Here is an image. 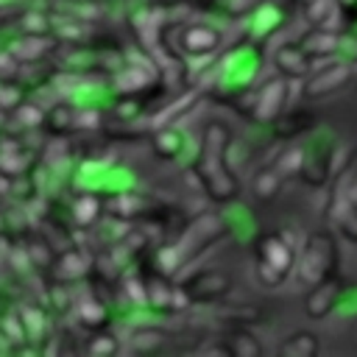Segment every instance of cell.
Returning <instances> with one entry per match:
<instances>
[{"label": "cell", "instance_id": "cell-1", "mask_svg": "<svg viewBox=\"0 0 357 357\" xmlns=\"http://www.w3.org/2000/svg\"><path fill=\"white\" fill-rule=\"evenodd\" d=\"M229 145H231V131L220 120H209L201 131V151L192 162V173L198 176V184L215 204H229L240 195V181L234 170L229 167Z\"/></svg>", "mask_w": 357, "mask_h": 357}, {"label": "cell", "instance_id": "cell-2", "mask_svg": "<svg viewBox=\"0 0 357 357\" xmlns=\"http://www.w3.org/2000/svg\"><path fill=\"white\" fill-rule=\"evenodd\" d=\"M296 259L298 251L293 240L282 231L262 234L254 243V271L265 287H279L290 276V271H296Z\"/></svg>", "mask_w": 357, "mask_h": 357}, {"label": "cell", "instance_id": "cell-3", "mask_svg": "<svg viewBox=\"0 0 357 357\" xmlns=\"http://www.w3.org/2000/svg\"><path fill=\"white\" fill-rule=\"evenodd\" d=\"M337 262H340V254H337V243H335V234L326 231V229H318V231H310L301 251H298V259H296V276L312 287L329 276H337Z\"/></svg>", "mask_w": 357, "mask_h": 357}, {"label": "cell", "instance_id": "cell-4", "mask_svg": "<svg viewBox=\"0 0 357 357\" xmlns=\"http://www.w3.org/2000/svg\"><path fill=\"white\" fill-rule=\"evenodd\" d=\"M226 234H229V223L223 220V215H218V212H201V215H195L184 226V231L178 234V240H176V251L181 257V265L192 262L198 254H204L209 245H215Z\"/></svg>", "mask_w": 357, "mask_h": 357}, {"label": "cell", "instance_id": "cell-5", "mask_svg": "<svg viewBox=\"0 0 357 357\" xmlns=\"http://www.w3.org/2000/svg\"><path fill=\"white\" fill-rule=\"evenodd\" d=\"M357 61H349V59H332L321 67H312V73L304 78V98L307 100H318V98H329L335 92H340L346 84L354 81V70Z\"/></svg>", "mask_w": 357, "mask_h": 357}, {"label": "cell", "instance_id": "cell-6", "mask_svg": "<svg viewBox=\"0 0 357 357\" xmlns=\"http://www.w3.org/2000/svg\"><path fill=\"white\" fill-rule=\"evenodd\" d=\"M290 78H284L282 73L262 81L257 92H251V106H248V114L262 123V126H273L282 114H284V106H287V95H290Z\"/></svg>", "mask_w": 357, "mask_h": 357}, {"label": "cell", "instance_id": "cell-7", "mask_svg": "<svg viewBox=\"0 0 357 357\" xmlns=\"http://www.w3.org/2000/svg\"><path fill=\"white\" fill-rule=\"evenodd\" d=\"M259 70V53L254 47H240L234 50L223 64H220V78L218 89H226V95H243V89L251 84V78Z\"/></svg>", "mask_w": 357, "mask_h": 357}, {"label": "cell", "instance_id": "cell-8", "mask_svg": "<svg viewBox=\"0 0 357 357\" xmlns=\"http://www.w3.org/2000/svg\"><path fill=\"white\" fill-rule=\"evenodd\" d=\"M181 290L187 293L190 304H209V301L223 298L231 290V276L226 271L206 268V271H198V273L187 276L181 282Z\"/></svg>", "mask_w": 357, "mask_h": 357}, {"label": "cell", "instance_id": "cell-9", "mask_svg": "<svg viewBox=\"0 0 357 357\" xmlns=\"http://www.w3.org/2000/svg\"><path fill=\"white\" fill-rule=\"evenodd\" d=\"M343 296H346V282L340 276H329L310 287V293L304 298V312L310 318H326L329 312H335L340 307Z\"/></svg>", "mask_w": 357, "mask_h": 357}, {"label": "cell", "instance_id": "cell-10", "mask_svg": "<svg viewBox=\"0 0 357 357\" xmlns=\"http://www.w3.org/2000/svg\"><path fill=\"white\" fill-rule=\"evenodd\" d=\"M223 31L209 22H187L178 31V50L187 56H209L220 47Z\"/></svg>", "mask_w": 357, "mask_h": 357}, {"label": "cell", "instance_id": "cell-11", "mask_svg": "<svg viewBox=\"0 0 357 357\" xmlns=\"http://www.w3.org/2000/svg\"><path fill=\"white\" fill-rule=\"evenodd\" d=\"M332 159H335V145L326 142V139H315L312 145L304 148V167H301L298 176L310 187H324V184H329Z\"/></svg>", "mask_w": 357, "mask_h": 357}, {"label": "cell", "instance_id": "cell-12", "mask_svg": "<svg viewBox=\"0 0 357 357\" xmlns=\"http://www.w3.org/2000/svg\"><path fill=\"white\" fill-rule=\"evenodd\" d=\"M273 67H276L284 78H290V81L307 78V75L312 73V56L301 47V42H298V45L284 42V45H279V47L273 50Z\"/></svg>", "mask_w": 357, "mask_h": 357}, {"label": "cell", "instance_id": "cell-13", "mask_svg": "<svg viewBox=\"0 0 357 357\" xmlns=\"http://www.w3.org/2000/svg\"><path fill=\"white\" fill-rule=\"evenodd\" d=\"M343 45V33L337 31H326V28H310L301 36V47L312 56V59H324V56H335Z\"/></svg>", "mask_w": 357, "mask_h": 357}, {"label": "cell", "instance_id": "cell-14", "mask_svg": "<svg viewBox=\"0 0 357 357\" xmlns=\"http://www.w3.org/2000/svg\"><path fill=\"white\" fill-rule=\"evenodd\" d=\"M315 128V114L307 112V109H293V112H284L276 123H273V134L279 139H293V137H301L307 131Z\"/></svg>", "mask_w": 357, "mask_h": 357}, {"label": "cell", "instance_id": "cell-15", "mask_svg": "<svg viewBox=\"0 0 357 357\" xmlns=\"http://www.w3.org/2000/svg\"><path fill=\"white\" fill-rule=\"evenodd\" d=\"M282 184H284V176H282V170L271 162V165H265V167H259L257 173H254V178H251V192H254V198L257 201H273L276 195H279V190H282Z\"/></svg>", "mask_w": 357, "mask_h": 357}, {"label": "cell", "instance_id": "cell-16", "mask_svg": "<svg viewBox=\"0 0 357 357\" xmlns=\"http://www.w3.org/2000/svg\"><path fill=\"white\" fill-rule=\"evenodd\" d=\"M318 351H321V340L310 329H298V332L287 335L276 349V354H282V357H315Z\"/></svg>", "mask_w": 357, "mask_h": 357}, {"label": "cell", "instance_id": "cell-17", "mask_svg": "<svg viewBox=\"0 0 357 357\" xmlns=\"http://www.w3.org/2000/svg\"><path fill=\"white\" fill-rule=\"evenodd\" d=\"M86 271H89V257L84 251H78V248H67L56 259V279L64 282V284L86 276Z\"/></svg>", "mask_w": 357, "mask_h": 357}, {"label": "cell", "instance_id": "cell-18", "mask_svg": "<svg viewBox=\"0 0 357 357\" xmlns=\"http://www.w3.org/2000/svg\"><path fill=\"white\" fill-rule=\"evenodd\" d=\"M223 343L229 349V357H259L262 354V343L245 326H237L229 335H223Z\"/></svg>", "mask_w": 357, "mask_h": 357}, {"label": "cell", "instance_id": "cell-19", "mask_svg": "<svg viewBox=\"0 0 357 357\" xmlns=\"http://www.w3.org/2000/svg\"><path fill=\"white\" fill-rule=\"evenodd\" d=\"M75 126H78V109L73 103H56L45 117V128L56 137L67 134V128H75Z\"/></svg>", "mask_w": 357, "mask_h": 357}, {"label": "cell", "instance_id": "cell-20", "mask_svg": "<svg viewBox=\"0 0 357 357\" xmlns=\"http://www.w3.org/2000/svg\"><path fill=\"white\" fill-rule=\"evenodd\" d=\"M47 50H50V42L45 39V33H25L11 47V56L20 61H39V59H45Z\"/></svg>", "mask_w": 357, "mask_h": 357}, {"label": "cell", "instance_id": "cell-21", "mask_svg": "<svg viewBox=\"0 0 357 357\" xmlns=\"http://www.w3.org/2000/svg\"><path fill=\"white\" fill-rule=\"evenodd\" d=\"M78 321L84 324V326H89V329H100V326H106V321H109V310H106V304L98 298V296H84L81 301H78Z\"/></svg>", "mask_w": 357, "mask_h": 357}, {"label": "cell", "instance_id": "cell-22", "mask_svg": "<svg viewBox=\"0 0 357 357\" xmlns=\"http://www.w3.org/2000/svg\"><path fill=\"white\" fill-rule=\"evenodd\" d=\"M198 98H201V92H198V89H187V92H181V95L176 98V103H173V106L162 109V112L153 117V126H156V128H162V126H173L184 112H190V109L198 103Z\"/></svg>", "mask_w": 357, "mask_h": 357}, {"label": "cell", "instance_id": "cell-23", "mask_svg": "<svg viewBox=\"0 0 357 357\" xmlns=\"http://www.w3.org/2000/svg\"><path fill=\"white\" fill-rule=\"evenodd\" d=\"M151 78H153V75H151L148 70H142V67H123V70L114 75V86H117L123 95H134L137 89L148 86Z\"/></svg>", "mask_w": 357, "mask_h": 357}, {"label": "cell", "instance_id": "cell-24", "mask_svg": "<svg viewBox=\"0 0 357 357\" xmlns=\"http://www.w3.org/2000/svg\"><path fill=\"white\" fill-rule=\"evenodd\" d=\"M153 151H156L159 159H173V156H178V151H181V134H178L173 126L156 128V134H153Z\"/></svg>", "mask_w": 357, "mask_h": 357}, {"label": "cell", "instance_id": "cell-25", "mask_svg": "<svg viewBox=\"0 0 357 357\" xmlns=\"http://www.w3.org/2000/svg\"><path fill=\"white\" fill-rule=\"evenodd\" d=\"M98 215H100V198H98V195L84 192V195H78V198L73 201V218H75V223L92 226V223L98 220Z\"/></svg>", "mask_w": 357, "mask_h": 357}, {"label": "cell", "instance_id": "cell-26", "mask_svg": "<svg viewBox=\"0 0 357 357\" xmlns=\"http://www.w3.org/2000/svg\"><path fill=\"white\" fill-rule=\"evenodd\" d=\"M162 340H165V332L156 329V326H139V329H134V335H131L134 351H153V349L162 346Z\"/></svg>", "mask_w": 357, "mask_h": 357}, {"label": "cell", "instance_id": "cell-27", "mask_svg": "<svg viewBox=\"0 0 357 357\" xmlns=\"http://www.w3.org/2000/svg\"><path fill=\"white\" fill-rule=\"evenodd\" d=\"M329 223H332L346 240L357 243V204H349L346 209H340Z\"/></svg>", "mask_w": 357, "mask_h": 357}, {"label": "cell", "instance_id": "cell-28", "mask_svg": "<svg viewBox=\"0 0 357 357\" xmlns=\"http://www.w3.org/2000/svg\"><path fill=\"white\" fill-rule=\"evenodd\" d=\"M279 170H282V176L284 178H290V176H298L301 173V167H304V148L301 145H293V148H287L276 162H273Z\"/></svg>", "mask_w": 357, "mask_h": 357}, {"label": "cell", "instance_id": "cell-29", "mask_svg": "<svg viewBox=\"0 0 357 357\" xmlns=\"http://www.w3.org/2000/svg\"><path fill=\"white\" fill-rule=\"evenodd\" d=\"M109 209H112V215H117V218H134V215H139L145 206H142V198H137V195H131V192H120V195H114V198L109 201Z\"/></svg>", "mask_w": 357, "mask_h": 357}, {"label": "cell", "instance_id": "cell-30", "mask_svg": "<svg viewBox=\"0 0 357 357\" xmlns=\"http://www.w3.org/2000/svg\"><path fill=\"white\" fill-rule=\"evenodd\" d=\"M17 117H20V123L22 126H28V128H39V126H45V117H47V112H42L39 106H33V103H20L17 106Z\"/></svg>", "mask_w": 357, "mask_h": 357}, {"label": "cell", "instance_id": "cell-31", "mask_svg": "<svg viewBox=\"0 0 357 357\" xmlns=\"http://www.w3.org/2000/svg\"><path fill=\"white\" fill-rule=\"evenodd\" d=\"M28 257H31V262H33L36 268H45V265L53 262V251H50V245L42 243V240H31V243H28Z\"/></svg>", "mask_w": 357, "mask_h": 357}, {"label": "cell", "instance_id": "cell-32", "mask_svg": "<svg viewBox=\"0 0 357 357\" xmlns=\"http://www.w3.org/2000/svg\"><path fill=\"white\" fill-rule=\"evenodd\" d=\"M86 349H89V354H114L120 346H117L114 335H95Z\"/></svg>", "mask_w": 357, "mask_h": 357}, {"label": "cell", "instance_id": "cell-33", "mask_svg": "<svg viewBox=\"0 0 357 357\" xmlns=\"http://www.w3.org/2000/svg\"><path fill=\"white\" fill-rule=\"evenodd\" d=\"M337 3H340V8L349 14V20L357 14V0H337Z\"/></svg>", "mask_w": 357, "mask_h": 357}, {"label": "cell", "instance_id": "cell-34", "mask_svg": "<svg viewBox=\"0 0 357 357\" xmlns=\"http://www.w3.org/2000/svg\"><path fill=\"white\" fill-rule=\"evenodd\" d=\"M153 6H159V8H170V6H178V0H153Z\"/></svg>", "mask_w": 357, "mask_h": 357}, {"label": "cell", "instance_id": "cell-35", "mask_svg": "<svg viewBox=\"0 0 357 357\" xmlns=\"http://www.w3.org/2000/svg\"><path fill=\"white\" fill-rule=\"evenodd\" d=\"M351 201L357 204V170H354V181H351Z\"/></svg>", "mask_w": 357, "mask_h": 357}, {"label": "cell", "instance_id": "cell-36", "mask_svg": "<svg viewBox=\"0 0 357 357\" xmlns=\"http://www.w3.org/2000/svg\"><path fill=\"white\" fill-rule=\"evenodd\" d=\"M3 337H6V332H3V326H0V346H3Z\"/></svg>", "mask_w": 357, "mask_h": 357}, {"label": "cell", "instance_id": "cell-37", "mask_svg": "<svg viewBox=\"0 0 357 357\" xmlns=\"http://www.w3.org/2000/svg\"><path fill=\"white\" fill-rule=\"evenodd\" d=\"M304 3H310V0H301V6H304Z\"/></svg>", "mask_w": 357, "mask_h": 357}]
</instances>
